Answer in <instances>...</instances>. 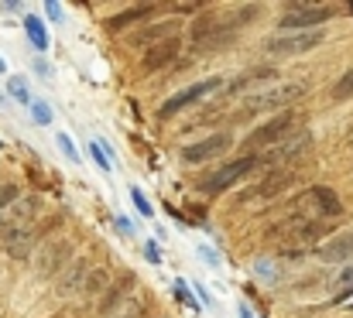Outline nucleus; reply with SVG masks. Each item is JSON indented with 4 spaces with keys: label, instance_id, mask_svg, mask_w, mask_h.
<instances>
[{
    "label": "nucleus",
    "instance_id": "1a4fd4ad",
    "mask_svg": "<svg viewBox=\"0 0 353 318\" xmlns=\"http://www.w3.org/2000/svg\"><path fill=\"white\" fill-rule=\"evenodd\" d=\"M227 83L223 79H203V83H196V86H185L182 93H175L168 103L161 106V116H175V113H182L185 106L199 103V100H206V96H213L216 89H223Z\"/></svg>",
    "mask_w": 353,
    "mask_h": 318
},
{
    "label": "nucleus",
    "instance_id": "a211bd4d",
    "mask_svg": "<svg viewBox=\"0 0 353 318\" xmlns=\"http://www.w3.org/2000/svg\"><path fill=\"white\" fill-rule=\"evenodd\" d=\"M271 76H274L271 69H250V72H243L240 79H234L227 89H230V93H240V89H247V86H254V83H264V79H271Z\"/></svg>",
    "mask_w": 353,
    "mask_h": 318
},
{
    "label": "nucleus",
    "instance_id": "4be33fe9",
    "mask_svg": "<svg viewBox=\"0 0 353 318\" xmlns=\"http://www.w3.org/2000/svg\"><path fill=\"white\" fill-rule=\"evenodd\" d=\"M31 113H34L38 123H52V109H48L45 100H31Z\"/></svg>",
    "mask_w": 353,
    "mask_h": 318
},
{
    "label": "nucleus",
    "instance_id": "f03ea898",
    "mask_svg": "<svg viewBox=\"0 0 353 318\" xmlns=\"http://www.w3.org/2000/svg\"><path fill=\"white\" fill-rule=\"evenodd\" d=\"M340 212H343V206H340L336 192L326 189V185H316V189H305L302 195H295V202H292L288 215L312 219V222H336Z\"/></svg>",
    "mask_w": 353,
    "mask_h": 318
},
{
    "label": "nucleus",
    "instance_id": "39448f33",
    "mask_svg": "<svg viewBox=\"0 0 353 318\" xmlns=\"http://www.w3.org/2000/svg\"><path fill=\"white\" fill-rule=\"evenodd\" d=\"M257 165H261V158H257V154H247V158H240V161H230V165H223L220 171H213L210 178H203L199 192H203V195H220V192L234 189L243 175H250Z\"/></svg>",
    "mask_w": 353,
    "mask_h": 318
},
{
    "label": "nucleus",
    "instance_id": "f257e3e1",
    "mask_svg": "<svg viewBox=\"0 0 353 318\" xmlns=\"http://www.w3.org/2000/svg\"><path fill=\"white\" fill-rule=\"evenodd\" d=\"M330 233H333V222H312V219L285 215L271 229V240H278V253L281 257H299V253L312 250L319 240H326Z\"/></svg>",
    "mask_w": 353,
    "mask_h": 318
},
{
    "label": "nucleus",
    "instance_id": "5701e85b",
    "mask_svg": "<svg viewBox=\"0 0 353 318\" xmlns=\"http://www.w3.org/2000/svg\"><path fill=\"white\" fill-rule=\"evenodd\" d=\"M59 147H62V154H65V158H69L72 165L79 161V151H76V144H72V140H69L65 134H59Z\"/></svg>",
    "mask_w": 353,
    "mask_h": 318
},
{
    "label": "nucleus",
    "instance_id": "aec40b11",
    "mask_svg": "<svg viewBox=\"0 0 353 318\" xmlns=\"http://www.w3.org/2000/svg\"><path fill=\"white\" fill-rule=\"evenodd\" d=\"M333 96H336V100H347V96H353V69L343 76V79H340V83H336V86H333Z\"/></svg>",
    "mask_w": 353,
    "mask_h": 318
},
{
    "label": "nucleus",
    "instance_id": "b1692460",
    "mask_svg": "<svg viewBox=\"0 0 353 318\" xmlns=\"http://www.w3.org/2000/svg\"><path fill=\"white\" fill-rule=\"evenodd\" d=\"M90 154H93V161H97L103 171H110V168H114V161H107V151H103L100 144H90Z\"/></svg>",
    "mask_w": 353,
    "mask_h": 318
},
{
    "label": "nucleus",
    "instance_id": "c756f323",
    "mask_svg": "<svg viewBox=\"0 0 353 318\" xmlns=\"http://www.w3.org/2000/svg\"><path fill=\"white\" fill-rule=\"evenodd\" d=\"M55 318H69V315H55Z\"/></svg>",
    "mask_w": 353,
    "mask_h": 318
},
{
    "label": "nucleus",
    "instance_id": "2eb2a0df",
    "mask_svg": "<svg viewBox=\"0 0 353 318\" xmlns=\"http://www.w3.org/2000/svg\"><path fill=\"white\" fill-rule=\"evenodd\" d=\"M3 243H7V253H10V257H28V250H31V233H28V229H10V233L3 236Z\"/></svg>",
    "mask_w": 353,
    "mask_h": 318
},
{
    "label": "nucleus",
    "instance_id": "a878e982",
    "mask_svg": "<svg viewBox=\"0 0 353 318\" xmlns=\"http://www.w3.org/2000/svg\"><path fill=\"white\" fill-rule=\"evenodd\" d=\"M175 295H179V301H185V305H189V308H196V301H192V298H189V288H185V284H182V281H179V284H175Z\"/></svg>",
    "mask_w": 353,
    "mask_h": 318
},
{
    "label": "nucleus",
    "instance_id": "cd10ccee",
    "mask_svg": "<svg viewBox=\"0 0 353 318\" xmlns=\"http://www.w3.org/2000/svg\"><path fill=\"white\" fill-rule=\"evenodd\" d=\"M48 14H52V17L59 21V17H62V7H59V3H48Z\"/></svg>",
    "mask_w": 353,
    "mask_h": 318
},
{
    "label": "nucleus",
    "instance_id": "f8f14e48",
    "mask_svg": "<svg viewBox=\"0 0 353 318\" xmlns=\"http://www.w3.org/2000/svg\"><path fill=\"white\" fill-rule=\"evenodd\" d=\"M175 59H179V41H161V45H151L144 52L141 65H144V72H158V69H165Z\"/></svg>",
    "mask_w": 353,
    "mask_h": 318
},
{
    "label": "nucleus",
    "instance_id": "dca6fc26",
    "mask_svg": "<svg viewBox=\"0 0 353 318\" xmlns=\"http://www.w3.org/2000/svg\"><path fill=\"white\" fill-rule=\"evenodd\" d=\"M158 14V7H151V3H144V7H134V10H123L117 17H110V28L117 31L123 24H134V21H148V17H154Z\"/></svg>",
    "mask_w": 353,
    "mask_h": 318
},
{
    "label": "nucleus",
    "instance_id": "20e7f679",
    "mask_svg": "<svg viewBox=\"0 0 353 318\" xmlns=\"http://www.w3.org/2000/svg\"><path fill=\"white\" fill-rule=\"evenodd\" d=\"M333 14H336L333 3H288L278 24L285 31H316V24H326Z\"/></svg>",
    "mask_w": 353,
    "mask_h": 318
},
{
    "label": "nucleus",
    "instance_id": "ddd939ff",
    "mask_svg": "<svg viewBox=\"0 0 353 318\" xmlns=\"http://www.w3.org/2000/svg\"><path fill=\"white\" fill-rule=\"evenodd\" d=\"M319 257H323V260H347V257H353V229L333 236V240L319 250Z\"/></svg>",
    "mask_w": 353,
    "mask_h": 318
},
{
    "label": "nucleus",
    "instance_id": "412c9836",
    "mask_svg": "<svg viewBox=\"0 0 353 318\" xmlns=\"http://www.w3.org/2000/svg\"><path fill=\"white\" fill-rule=\"evenodd\" d=\"M7 89H10V96H14L17 103L31 106V96H28V89H24V83H21V79H10V83H7Z\"/></svg>",
    "mask_w": 353,
    "mask_h": 318
},
{
    "label": "nucleus",
    "instance_id": "9b49d317",
    "mask_svg": "<svg viewBox=\"0 0 353 318\" xmlns=\"http://www.w3.org/2000/svg\"><path fill=\"white\" fill-rule=\"evenodd\" d=\"M179 31H182V21H158V24H148L144 31H137L130 41L141 48H151L161 41H179Z\"/></svg>",
    "mask_w": 353,
    "mask_h": 318
},
{
    "label": "nucleus",
    "instance_id": "bb28decb",
    "mask_svg": "<svg viewBox=\"0 0 353 318\" xmlns=\"http://www.w3.org/2000/svg\"><path fill=\"white\" fill-rule=\"evenodd\" d=\"M144 253H148V260H154V264L161 260V253H158V246H154V240H151V243L144 246Z\"/></svg>",
    "mask_w": 353,
    "mask_h": 318
},
{
    "label": "nucleus",
    "instance_id": "393cba45",
    "mask_svg": "<svg viewBox=\"0 0 353 318\" xmlns=\"http://www.w3.org/2000/svg\"><path fill=\"white\" fill-rule=\"evenodd\" d=\"M130 199H134V206H137V209H141V215H154V212H151V206H148V199H144V195H141V192H137V189H134V192H130Z\"/></svg>",
    "mask_w": 353,
    "mask_h": 318
},
{
    "label": "nucleus",
    "instance_id": "423d86ee",
    "mask_svg": "<svg viewBox=\"0 0 353 318\" xmlns=\"http://www.w3.org/2000/svg\"><path fill=\"white\" fill-rule=\"evenodd\" d=\"M295 127H299V116H295V113H278V116H271L268 123H261V127H257V130L247 137V147H250V151L274 147V144L288 140Z\"/></svg>",
    "mask_w": 353,
    "mask_h": 318
},
{
    "label": "nucleus",
    "instance_id": "6e6552de",
    "mask_svg": "<svg viewBox=\"0 0 353 318\" xmlns=\"http://www.w3.org/2000/svg\"><path fill=\"white\" fill-rule=\"evenodd\" d=\"M230 144H234L230 134H210V137H203V140L182 147L179 158H182L185 165H203V161H213V158H220L223 151H230Z\"/></svg>",
    "mask_w": 353,
    "mask_h": 318
},
{
    "label": "nucleus",
    "instance_id": "4468645a",
    "mask_svg": "<svg viewBox=\"0 0 353 318\" xmlns=\"http://www.w3.org/2000/svg\"><path fill=\"white\" fill-rule=\"evenodd\" d=\"M107 281H110V274H107V267H93V271H86V277H83V284H79V291H83L86 298H93V295H100V291L107 288Z\"/></svg>",
    "mask_w": 353,
    "mask_h": 318
},
{
    "label": "nucleus",
    "instance_id": "f3484780",
    "mask_svg": "<svg viewBox=\"0 0 353 318\" xmlns=\"http://www.w3.org/2000/svg\"><path fill=\"white\" fill-rule=\"evenodd\" d=\"M65 271H69V274L59 281V291H62V295H69L72 288L79 291V284H83V277H86V260H76V267H65Z\"/></svg>",
    "mask_w": 353,
    "mask_h": 318
},
{
    "label": "nucleus",
    "instance_id": "0eeeda50",
    "mask_svg": "<svg viewBox=\"0 0 353 318\" xmlns=\"http://www.w3.org/2000/svg\"><path fill=\"white\" fill-rule=\"evenodd\" d=\"M323 28L319 31H285V34H278V38H271L264 48H268V55H278V59H285V55H302V52H312V48H319L323 45Z\"/></svg>",
    "mask_w": 353,
    "mask_h": 318
},
{
    "label": "nucleus",
    "instance_id": "9d476101",
    "mask_svg": "<svg viewBox=\"0 0 353 318\" xmlns=\"http://www.w3.org/2000/svg\"><path fill=\"white\" fill-rule=\"evenodd\" d=\"M295 182V171L292 168H274L268 178H261L254 189H247L243 195H240V202H261V199H274L281 189H288Z\"/></svg>",
    "mask_w": 353,
    "mask_h": 318
},
{
    "label": "nucleus",
    "instance_id": "7ed1b4c3",
    "mask_svg": "<svg viewBox=\"0 0 353 318\" xmlns=\"http://www.w3.org/2000/svg\"><path fill=\"white\" fill-rule=\"evenodd\" d=\"M305 93V83H285V86H274L268 93H254L243 109H236V120H247V116H257V113H268V109H278V106H292L299 96Z\"/></svg>",
    "mask_w": 353,
    "mask_h": 318
},
{
    "label": "nucleus",
    "instance_id": "c85d7f7f",
    "mask_svg": "<svg viewBox=\"0 0 353 318\" xmlns=\"http://www.w3.org/2000/svg\"><path fill=\"white\" fill-rule=\"evenodd\" d=\"M3 69H7V65H3V59H0V72H3Z\"/></svg>",
    "mask_w": 353,
    "mask_h": 318
},
{
    "label": "nucleus",
    "instance_id": "6ab92c4d",
    "mask_svg": "<svg viewBox=\"0 0 353 318\" xmlns=\"http://www.w3.org/2000/svg\"><path fill=\"white\" fill-rule=\"evenodd\" d=\"M24 31H28V38H31V45H34L38 52L48 48V34H45V28H41L38 17H24Z\"/></svg>",
    "mask_w": 353,
    "mask_h": 318
}]
</instances>
